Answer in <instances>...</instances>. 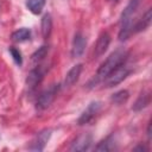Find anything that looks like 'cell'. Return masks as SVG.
Listing matches in <instances>:
<instances>
[{"label": "cell", "mask_w": 152, "mask_h": 152, "mask_svg": "<svg viewBox=\"0 0 152 152\" xmlns=\"http://www.w3.org/2000/svg\"><path fill=\"white\" fill-rule=\"evenodd\" d=\"M140 1L141 0H129L126 8L124 10L121 14V20H120V31H119L120 40L127 39L133 32V18L140 5Z\"/></svg>", "instance_id": "6da1fadb"}, {"label": "cell", "mask_w": 152, "mask_h": 152, "mask_svg": "<svg viewBox=\"0 0 152 152\" xmlns=\"http://www.w3.org/2000/svg\"><path fill=\"white\" fill-rule=\"evenodd\" d=\"M127 57V52L124 50H116L113 53L109 55V57H107V59L101 64V66L99 68L97 72H96V82L97 81H102L104 80L114 69H116L119 65H121L125 59Z\"/></svg>", "instance_id": "7a4b0ae2"}, {"label": "cell", "mask_w": 152, "mask_h": 152, "mask_svg": "<svg viewBox=\"0 0 152 152\" xmlns=\"http://www.w3.org/2000/svg\"><path fill=\"white\" fill-rule=\"evenodd\" d=\"M129 74V69L127 66H125L124 64L119 65L116 69H114L106 78H104V83L106 87H114L119 83H121Z\"/></svg>", "instance_id": "3957f363"}, {"label": "cell", "mask_w": 152, "mask_h": 152, "mask_svg": "<svg viewBox=\"0 0 152 152\" xmlns=\"http://www.w3.org/2000/svg\"><path fill=\"white\" fill-rule=\"evenodd\" d=\"M57 91H58V87L56 84L51 86L49 89H46L45 91H43L39 95L38 100H37V108L39 110H43V109L48 108L53 102V100H55V97L57 95Z\"/></svg>", "instance_id": "277c9868"}, {"label": "cell", "mask_w": 152, "mask_h": 152, "mask_svg": "<svg viewBox=\"0 0 152 152\" xmlns=\"http://www.w3.org/2000/svg\"><path fill=\"white\" fill-rule=\"evenodd\" d=\"M100 109H101V103L99 101H94V102L89 103V106L86 108V110L81 114V116L78 119V124L80 125L88 124L96 116V114L100 112Z\"/></svg>", "instance_id": "5b68a950"}, {"label": "cell", "mask_w": 152, "mask_h": 152, "mask_svg": "<svg viewBox=\"0 0 152 152\" xmlns=\"http://www.w3.org/2000/svg\"><path fill=\"white\" fill-rule=\"evenodd\" d=\"M86 45H87V40H86L84 36L81 32L76 33L75 37H74V40H72V46H71V56H72V58L81 57L83 55V52H84Z\"/></svg>", "instance_id": "8992f818"}, {"label": "cell", "mask_w": 152, "mask_h": 152, "mask_svg": "<svg viewBox=\"0 0 152 152\" xmlns=\"http://www.w3.org/2000/svg\"><path fill=\"white\" fill-rule=\"evenodd\" d=\"M50 135H51V131L50 129H44L40 133H38L37 137L34 138V140L32 141V144L30 146V150H33V151H42V150H44L46 142L50 139Z\"/></svg>", "instance_id": "52a82bcc"}, {"label": "cell", "mask_w": 152, "mask_h": 152, "mask_svg": "<svg viewBox=\"0 0 152 152\" xmlns=\"http://www.w3.org/2000/svg\"><path fill=\"white\" fill-rule=\"evenodd\" d=\"M109 43H110V36L107 32L100 34V37H99V39L96 42V45H95V50H94L95 57L102 56L107 51V49L109 46Z\"/></svg>", "instance_id": "ba28073f"}, {"label": "cell", "mask_w": 152, "mask_h": 152, "mask_svg": "<svg viewBox=\"0 0 152 152\" xmlns=\"http://www.w3.org/2000/svg\"><path fill=\"white\" fill-rule=\"evenodd\" d=\"M91 144V137L89 134L80 135L70 146V151H86L89 148Z\"/></svg>", "instance_id": "9c48e42d"}, {"label": "cell", "mask_w": 152, "mask_h": 152, "mask_svg": "<svg viewBox=\"0 0 152 152\" xmlns=\"http://www.w3.org/2000/svg\"><path fill=\"white\" fill-rule=\"evenodd\" d=\"M82 72V64H76L74 65L65 75V78H64V86L65 87H70L72 84H75L80 77Z\"/></svg>", "instance_id": "30bf717a"}, {"label": "cell", "mask_w": 152, "mask_h": 152, "mask_svg": "<svg viewBox=\"0 0 152 152\" xmlns=\"http://www.w3.org/2000/svg\"><path fill=\"white\" fill-rule=\"evenodd\" d=\"M43 75H44V74H43V71L40 70V68H36V69H33V70L28 74V76H27V80H26L27 86L31 87V88L36 87V86L42 81Z\"/></svg>", "instance_id": "8fae6325"}, {"label": "cell", "mask_w": 152, "mask_h": 152, "mask_svg": "<svg viewBox=\"0 0 152 152\" xmlns=\"http://www.w3.org/2000/svg\"><path fill=\"white\" fill-rule=\"evenodd\" d=\"M46 0H26V7L33 14H39L44 8Z\"/></svg>", "instance_id": "7c38bea8"}, {"label": "cell", "mask_w": 152, "mask_h": 152, "mask_svg": "<svg viewBox=\"0 0 152 152\" xmlns=\"http://www.w3.org/2000/svg\"><path fill=\"white\" fill-rule=\"evenodd\" d=\"M151 19H152V11H151V8H148L146 11V13L142 15V18L135 25V30L134 31L138 32V31H141V30H145L146 27H148L150 24H151Z\"/></svg>", "instance_id": "4fadbf2b"}, {"label": "cell", "mask_w": 152, "mask_h": 152, "mask_svg": "<svg viewBox=\"0 0 152 152\" xmlns=\"http://www.w3.org/2000/svg\"><path fill=\"white\" fill-rule=\"evenodd\" d=\"M42 34L44 38H48L51 33V28H52V20H51V15L50 14H45L42 19Z\"/></svg>", "instance_id": "5bb4252c"}, {"label": "cell", "mask_w": 152, "mask_h": 152, "mask_svg": "<svg viewBox=\"0 0 152 152\" xmlns=\"http://www.w3.org/2000/svg\"><path fill=\"white\" fill-rule=\"evenodd\" d=\"M30 36H31V31L26 27H23V28H19V30H17L15 32L12 33V39L14 42L21 43V42H25V40L30 39Z\"/></svg>", "instance_id": "9a60e30c"}, {"label": "cell", "mask_w": 152, "mask_h": 152, "mask_svg": "<svg viewBox=\"0 0 152 152\" xmlns=\"http://www.w3.org/2000/svg\"><path fill=\"white\" fill-rule=\"evenodd\" d=\"M128 96H129V95H128V91H127V90H120V91L115 93V94L112 96V101H113L114 103H116V104H121V103H124V102L127 101Z\"/></svg>", "instance_id": "2e32d148"}, {"label": "cell", "mask_w": 152, "mask_h": 152, "mask_svg": "<svg viewBox=\"0 0 152 152\" xmlns=\"http://www.w3.org/2000/svg\"><path fill=\"white\" fill-rule=\"evenodd\" d=\"M113 148H114V141L112 140V137H108L96 146L97 151H110Z\"/></svg>", "instance_id": "e0dca14e"}, {"label": "cell", "mask_w": 152, "mask_h": 152, "mask_svg": "<svg viewBox=\"0 0 152 152\" xmlns=\"http://www.w3.org/2000/svg\"><path fill=\"white\" fill-rule=\"evenodd\" d=\"M147 103H148V95H140L139 96V99L137 100V102L134 103V106H133V109L134 110H140V109H142L144 107H146L147 106Z\"/></svg>", "instance_id": "ac0fdd59"}, {"label": "cell", "mask_w": 152, "mask_h": 152, "mask_svg": "<svg viewBox=\"0 0 152 152\" xmlns=\"http://www.w3.org/2000/svg\"><path fill=\"white\" fill-rule=\"evenodd\" d=\"M46 52H48L46 46H42L39 50H37V51L32 55V62H33V63H38V62H40V61L46 56Z\"/></svg>", "instance_id": "d6986e66"}, {"label": "cell", "mask_w": 152, "mask_h": 152, "mask_svg": "<svg viewBox=\"0 0 152 152\" xmlns=\"http://www.w3.org/2000/svg\"><path fill=\"white\" fill-rule=\"evenodd\" d=\"M10 53L12 55L14 62H15L18 65H21L23 58H21V53L19 52V50H17V49H14V48H10Z\"/></svg>", "instance_id": "ffe728a7"}, {"label": "cell", "mask_w": 152, "mask_h": 152, "mask_svg": "<svg viewBox=\"0 0 152 152\" xmlns=\"http://www.w3.org/2000/svg\"><path fill=\"white\" fill-rule=\"evenodd\" d=\"M108 1H110V2H115V1H118V0H108Z\"/></svg>", "instance_id": "44dd1931"}]
</instances>
